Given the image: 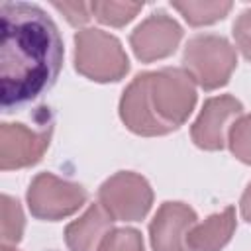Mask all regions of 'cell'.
I'll list each match as a JSON object with an SVG mask.
<instances>
[{
    "label": "cell",
    "mask_w": 251,
    "mask_h": 251,
    "mask_svg": "<svg viewBox=\"0 0 251 251\" xmlns=\"http://www.w3.org/2000/svg\"><path fill=\"white\" fill-rule=\"evenodd\" d=\"M0 29V102L4 112H12L57 80L63 41L53 20L27 2H2Z\"/></svg>",
    "instance_id": "obj_1"
},
{
    "label": "cell",
    "mask_w": 251,
    "mask_h": 251,
    "mask_svg": "<svg viewBox=\"0 0 251 251\" xmlns=\"http://www.w3.org/2000/svg\"><path fill=\"white\" fill-rule=\"evenodd\" d=\"M196 104V86L184 69L165 67L137 75L122 94L120 118L137 135L155 137L178 129Z\"/></svg>",
    "instance_id": "obj_2"
},
{
    "label": "cell",
    "mask_w": 251,
    "mask_h": 251,
    "mask_svg": "<svg viewBox=\"0 0 251 251\" xmlns=\"http://www.w3.org/2000/svg\"><path fill=\"white\" fill-rule=\"evenodd\" d=\"M75 69L94 82H116L129 71V61L114 35L86 27L75 35Z\"/></svg>",
    "instance_id": "obj_3"
},
{
    "label": "cell",
    "mask_w": 251,
    "mask_h": 251,
    "mask_svg": "<svg viewBox=\"0 0 251 251\" xmlns=\"http://www.w3.org/2000/svg\"><path fill=\"white\" fill-rule=\"evenodd\" d=\"M182 65L200 88L216 90L227 84L237 65V55L226 37L204 33L188 39L182 53Z\"/></svg>",
    "instance_id": "obj_4"
},
{
    "label": "cell",
    "mask_w": 251,
    "mask_h": 251,
    "mask_svg": "<svg viewBox=\"0 0 251 251\" xmlns=\"http://www.w3.org/2000/svg\"><path fill=\"white\" fill-rule=\"evenodd\" d=\"M98 204L114 222H139L151 210L153 190L141 175L120 171L100 184Z\"/></svg>",
    "instance_id": "obj_5"
},
{
    "label": "cell",
    "mask_w": 251,
    "mask_h": 251,
    "mask_svg": "<svg viewBox=\"0 0 251 251\" xmlns=\"http://www.w3.org/2000/svg\"><path fill=\"white\" fill-rule=\"evenodd\" d=\"M88 192L78 184L55 176L53 173H39L25 194L27 208L33 218L57 222L73 216L86 202Z\"/></svg>",
    "instance_id": "obj_6"
},
{
    "label": "cell",
    "mask_w": 251,
    "mask_h": 251,
    "mask_svg": "<svg viewBox=\"0 0 251 251\" xmlns=\"http://www.w3.org/2000/svg\"><path fill=\"white\" fill-rule=\"evenodd\" d=\"M53 122L47 116L37 127L25 124H2L0 127V167L2 171L25 169L41 161L49 147Z\"/></svg>",
    "instance_id": "obj_7"
},
{
    "label": "cell",
    "mask_w": 251,
    "mask_h": 251,
    "mask_svg": "<svg viewBox=\"0 0 251 251\" xmlns=\"http://www.w3.org/2000/svg\"><path fill=\"white\" fill-rule=\"evenodd\" d=\"M243 106L229 94L208 98L192 124V141L206 151H220L227 143V133L237 118H241Z\"/></svg>",
    "instance_id": "obj_8"
},
{
    "label": "cell",
    "mask_w": 251,
    "mask_h": 251,
    "mask_svg": "<svg viewBox=\"0 0 251 251\" xmlns=\"http://www.w3.org/2000/svg\"><path fill=\"white\" fill-rule=\"evenodd\" d=\"M180 39H182V27L178 25V22L159 10L147 16L131 31L129 45L139 61L151 63L173 55Z\"/></svg>",
    "instance_id": "obj_9"
},
{
    "label": "cell",
    "mask_w": 251,
    "mask_h": 251,
    "mask_svg": "<svg viewBox=\"0 0 251 251\" xmlns=\"http://www.w3.org/2000/svg\"><path fill=\"white\" fill-rule=\"evenodd\" d=\"M196 220V212L188 204L163 202L149 224L153 251H188L186 237Z\"/></svg>",
    "instance_id": "obj_10"
},
{
    "label": "cell",
    "mask_w": 251,
    "mask_h": 251,
    "mask_svg": "<svg viewBox=\"0 0 251 251\" xmlns=\"http://www.w3.org/2000/svg\"><path fill=\"white\" fill-rule=\"evenodd\" d=\"M112 222L114 220L100 204H92L78 220L67 226V247L71 251H98L104 237L114 229Z\"/></svg>",
    "instance_id": "obj_11"
},
{
    "label": "cell",
    "mask_w": 251,
    "mask_h": 251,
    "mask_svg": "<svg viewBox=\"0 0 251 251\" xmlns=\"http://www.w3.org/2000/svg\"><path fill=\"white\" fill-rule=\"evenodd\" d=\"M235 231V210L231 206L212 214L202 224H196L186 237L188 251H220Z\"/></svg>",
    "instance_id": "obj_12"
},
{
    "label": "cell",
    "mask_w": 251,
    "mask_h": 251,
    "mask_svg": "<svg viewBox=\"0 0 251 251\" xmlns=\"http://www.w3.org/2000/svg\"><path fill=\"white\" fill-rule=\"evenodd\" d=\"M173 8L180 12V16L194 27L198 25H210L227 16L231 10V2L216 0V2H204V0H186V2H173Z\"/></svg>",
    "instance_id": "obj_13"
},
{
    "label": "cell",
    "mask_w": 251,
    "mask_h": 251,
    "mask_svg": "<svg viewBox=\"0 0 251 251\" xmlns=\"http://www.w3.org/2000/svg\"><path fill=\"white\" fill-rule=\"evenodd\" d=\"M143 8V2H90V10L92 16L106 25L112 27H122L126 24H129Z\"/></svg>",
    "instance_id": "obj_14"
},
{
    "label": "cell",
    "mask_w": 251,
    "mask_h": 251,
    "mask_svg": "<svg viewBox=\"0 0 251 251\" xmlns=\"http://www.w3.org/2000/svg\"><path fill=\"white\" fill-rule=\"evenodd\" d=\"M24 212L20 202L8 194L2 196V241L4 245H16L24 233Z\"/></svg>",
    "instance_id": "obj_15"
},
{
    "label": "cell",
    "mask_w": 251,
    "mask_h": 251,
    "mask_svg": "<svg viewBox=\"0 0 251 251\" xmlns=\"http://www.w3.org/2000/svg\"><path fill=\"white\" fill-rule=\"evenodd\" d=\"M227 145L235 159L251 165V114L235 120L227 133Z\"/></svg>",
    "instance_id": "obj_16"
},
{
    "label": "cell",
    "mask_w": 251,
    "mask_h": 251,
    "mask_svg": "<svg viewBox=\"0 0 251 251\" xmlns=\"http://www.w3.org/2000/svg\"><path fill=\"white\" fill-rule=\"evenodd\" d=\"M98 251H145V247H143V237L137 229L116 227L104 237Z\"/></svg>",
    "instance_id": "obj_17"
},
{
    "label": "cell",
    "mask_w": 251,
    "mask_h": 251,
    "mask_svg": "<svg viewBox=\"0 0 251 251\" xmlns=\"http://www.w3.org/2000/svg\"><path fill=\"white\" fill-rule=\"evenodd\" d=\"M233 39L237 49L247 61H251V10H243L233 24Z\"/></svg>",
    "instance_id": "obj_18"
},
{
    "label": "cell",
    "mask_w": 251,
    "mask_h": 251,
    "mask_svg": "<svg viewBox=\"0 0 251 251\" xmlns=\"http://www.w3.org/2000/svg\"><path fill=\"white\" fill-rule=\"evenodd\" d=\"M53 6L69 20L71 25H84L90 18H92V10L90 4L84 2H53Z\"/></svg>",
    "instance_id": "obj_19"
},
{
    "label": "cell",
    "mask_w": 251,
    "mask_h": 251,
    "mask_svg": "<svg viewBox=\"0 0 251 251\" xmlns=\"http://www.w3.org/2000/svg\"><path fill=\"white\" fill-rule=\"evenodd\" d=\"M239 208H241L243 220H247V222L251 224V182H249V186L245 188V192H243V196H241Z\"/></svg>",
    "instance_id": "obj_20"
},
{
    "label": "cell",
    "mask_w": 251,
    "mask_h": 251,
    "mask_svg": "<svg viewBox=\"0 0 251 251\" xmlns=\"http://www.w3.org/2000/svg\"><path fill=\"white\" fill-rule=\"evenodd\" d=\"M2 251H18V249H14V247H10V245H2Z\"/></svg>",
    "instance_id": "obj_21"
}]
</instances>
